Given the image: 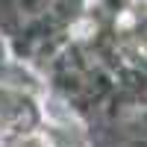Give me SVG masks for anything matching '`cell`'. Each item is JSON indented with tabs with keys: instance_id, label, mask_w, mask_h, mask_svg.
Instances as JSON below:
<instances>
[]
</instances>
